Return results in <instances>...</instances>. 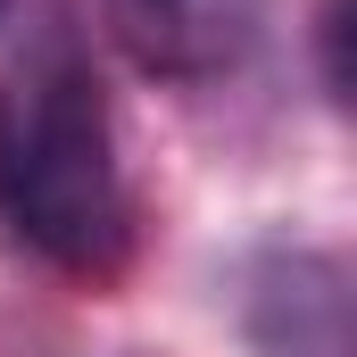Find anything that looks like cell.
<instances>
[{
  "label": "cell",
  "mask_w": 357,
  "mask_h": 357,
  "mask_svg": "<svg viewBox=\"0 0 357 357\" xmlns=\"http://www.w3.org/2000/svg\"><path fill=\"white\" fill-rule=\"evenodd\" d=\"M25 33H33V0H0V59H8Z\"/></svg>",
  "instance_id": "277c9868"
},
{
  "label": "cell",
  "mask_w": 357,
  "mask_h": 357,
  "mask_svg": "<svg viewBox=\"0 0 357 357\" xmlns=\"http://www.w3.org/2000/svg\"><path fill=\"white\" fill-rule=\"evenodd\" d=\"M0 225L75 274L116 266L125 250L116 133L59 25H33L0 59Z\"/></svg>",
  "instance_id": "6da1fadb"
},
{
  "label": "cell",
  "mask_w": 357,
  "mask_h": 357,
  "mask_svg": "<svg viewBox=\"0 0 357 357\" xmlns=\"http://www.w3.org/2000/svg\"><path fill=\"white\" fill-rule=\"evenodd\" d=\"M274 0H108V25L142 75L167 84H208L233 75L266 42Z\"/></svg>",
  "instance_id": "3957f363"
},
{
  "label": "cell",
  "mask_w": 357,
  "mask_h": 357,
  "mask_svg": "<svg viewBox=\"0 0 357 357\" xmlns=\"http://www.w3.org/2000/svg\"><path fill=\"white\" fill-rule=\"evenodd\" d=\"M241 341L250 357H357L349 333V258L266 241L241 266Z\"/></svg>",
  "instance_id": "7a4b0ae2"
}]
</instances>
